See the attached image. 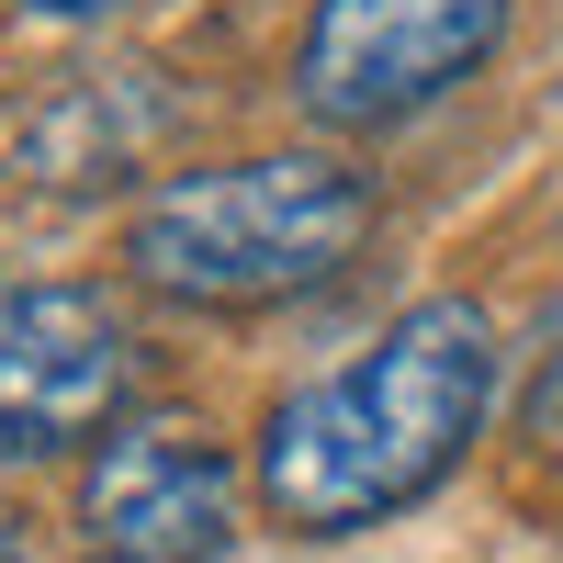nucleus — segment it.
Returning <instances> with one entry per match:
<instances>
[{"label": "nucleus", "instance_id": "obj_1", "mask_svg": "<svg viewBox=\"0 0 563 563\" xmlns=\"http://www.w3.org/2000/svg\"><path fill=\"white\" fill-rule=\"evenodd\" d=\"M496 406V316L474 294H429L406 305L350 372L305 384L294 406H271L260 429V496L282 530L339 541L417 507L462 451H474Z\"/></svg>", "mask_w": 563, "mask_h": 563}, {"label": "nucleus", "instance_id": "obj_4", "mask_svg": "<svg viewBox=\"0 0 563 563\" xmlns=\"http://www.w3.org/2000/svg\"><path fill=\"white\" fill-rule=\"evenodd\" d=\"M135 395V339L79 282H0V451H68L102 440Z\"/></svg>", "mask_w": 563, "mask_h": 563}, {"label": "nucleus", "instance_id": "obj_2", "mask_svg": "<svg viewBox=\"0 0 563 563\" xmlns=\"http://www.w3.org/2000/svg\"><path fill=\"white\" fill-rule=\"evenodd\" d=\"M361 238H372V180L316 147H271L158 180L124 225V271L169 305H282L339 282Z\"/></svg>", "mask_w": 563, "mask_h": 563}, {"label": "nucleus", "instance_id": "obj_7", "mask_svg": "<svg viewBox=\"0 0 563 563\" xmlns=\"http://www.w3.org/2000/svg\"><path fill=\"white\" fill-rule=\"evenodd\" d=\"M0 563H23V519H12V507H0Z\"/></svg>", "mask_w": 563, "mask_h": 563}, {"label": "nucleus", "instance_id": "obj_5", "mask_svg": "<svg viewBox=\"0 0 563 563\" xmlns=\"http://www.w3.org/2000/svg\"><path fill=\"white\" fill-rule=\"evenodd\" d=\"M79 530L102 563H214L238 541V462L203 429H113L79 474Z\"/></svg>", "mask_w": 563, "mask_h": 563}, {"label": "nucleus", "instance_id": "obj_3", "mask_svg": "<svg viewBox=\"0 0 563 563\" xmlns=\"http://www.w3.org/2000/svg\"><path fill=\"white\" fill-rule=\"evenodd\" d=\"M496 45H507V0H316L294 45V102L339 135H372L451 102Z\"/></svg>", "mask_w": 563, "mask_h": 563}, {"label": "nucleus", "instance_id": "obj_6", "mask_svg": "<svg viewBox=\"0 0 563 563\" xmlns=\"http://www.w3.org/2000/svg\"><path fill=\"white\" fill-rule=\"evenodd\" d=\"M23 12H57L68 23V12H113V0H23Z\"/></svg>", "mask_w": 563, "mask_h": 563}]
</instances>
